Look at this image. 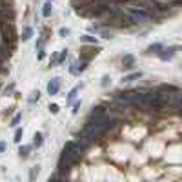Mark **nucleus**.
Returning a JSON list of instances; mask_svg holds the SVG:
<instances>
[{
    "instance_id": "obj_19",
    "label": "nucleus",
    "mask_w": 182,
    "mask_h": 182,
    "mask_svg": "<svg viewBox=\"0 0 182 182\" xmlns=\"http://www.w3.org/2000/svg\"><path fill=\"white\" fill-rule=\"evenodd\" d=\"M100 84H102V87H107L109 86V84H111V78H109V76H102V82H100Z\"/></svg>"
},
{
    "instance_id": "obj_11",
    "label": "nucleus",
    "mask_w": 182,
    "mask_h": 182,
    "mask_svg": "<svg viewBox=\"0 0 182 182\" xmlns=\"http://www.w3.org/2000/svg\"><path fill=\"white\" fill-rule=\"evenodd\" d=\"M78 89H80V86L73 87V89L69 91V96H67V102H73V100H75V96H76V93H78Z\"/></svg>"
},
{
    "instance_id": "obj_1",
    "label": "nucleus",
    "mask_w": 182,
    "mask_h": 182,
    "mask_svg": "<svg viewBox=\"0 0 182 182\" xmlns=\"http://www.w3.org/2000/svg\"><path fill=\"white\" fill-rule=\"evenodd\" d=\"M128 13L133 17V18H135V24H139V22H150L151 18H153L148 11L140 9V7H139V9H137V7H129Z\"/></svg>"
},
{
    "instance_id": "obj_13",
    "label": "nucleus",
    "mask_w": 182,
    "mask_h": 182,
    "mask_svg": "<svg viewBox=\"0 0 182 182\" xmlns=\"http://www.w3.org/2000/svg\"><path fill=\"white\" fill-rule=\"evenodd\" d=\"M31 35H33V29H31V27H26V31H24V35H22V40H24V42H27V40L31 38Z\"/></svg>"
},
{
    "instance_id": "obj_6",
    "label": "nucleus",
    "mask_w": 182,
    "mask_h": 182,
    "mask_svg": "<svg viewBox=\"0 0 182 182\" xmlns=\"http://www.w3.org/2000/svg\"><path fill=\"white\" fill-rule=\"evenodd\" d=\"M33 144H35V146H37V148H40V146H42V142H44V135L42 133H35V137H33Z\"/></svg>"
},
{
    "instance_id": "obj_17",
    "label": "nucleus",
    "mask_w": 182,
    "mask_h": 182,
    "mask_svg": "<svg viewBox=\"0 0 182 182\" xmlns=\"http://www.w3.org/2000/svg\"><path fill=\"white\" fill-rule=\"evenodd\" d=\"M20 118H22V115H15L13 120H11V126H13V128H17V126H18V122H20Z\"/></svg>"
},
{
    "instance_id": "obj_24",
    "label": "nucleus",
    "mask_w": 182,
    "mask_h": 182,
    "mask_svg": "<svg viewBox=\"0 0 182 182\" xmlns=\"http://www.w3.org/2000/svg\"><path fill=\"white\" fill-rule=\"evenodd\" d=\"M6 148H7V146H6V142H0V153H2V151H6Z\"/></svg>"
},
{
    "instance_id": "obj_8",
    "label": "nucleus",
    "mask_w": 182,
    "mask_h": 182,
    "mask_svg": "<svg viewBox=\"0 0 182 182\" xmlns=\"http://www.w3.org/2000/svg\"><path fill=\"white\" fill-rule=\"evenodd\" d=\"M80 40H82V42H86V44H96V38H95V37H91V35H82V37H80Z\"/></svg>"
},
{
    "instance_id": "obj_22",
    "label": "nucleus",
    "mask_w": 182,
    "mask_h": 182,
    "mask_svg": "<svg viewBox=\"0 0 182 182\" xmlns=\"http://www.w3.org/2000/svg\"><path fill=\"white\" fill-rule=\"evenodd\" d=\"M13 87H15V84H9V86H7L6 89H4V93H6V95H9L11 91H13Z\"/></svg>"
},
{
    "instance_id": "obj_20",
    "label": "nucleus",
    "mask_w": 182,
    "mask_h": 182,
    "mask_svg": "<svg viewBox=\"0 0 182 182\" xmlns=\"http://www.w3.org/2000/svg\"><path fill=\"white\" fill-rule=\"evenodd\" d=\"M38 96H40V93H38V91H33L31 96H29V102H35V100H38Z\"/></svg>"
},
{
    "instance_id": "obj_18",
    "label": "nucleus",
    "mask_w": 182,
    "mask_h": 182,
    "mask_svg": "<svg viewBox=\"0 0 182 182\" xmlns=\"http://www.w3.org/2000/svg\"><path fill=\"white\" fill-rule=\"evenodd\" d=\"M22 135H24V131H22V129H17V131H15V142H20V139H22Z\"/></svg>"
},
{
    "instance_id": "obj_12",
    "label": "nucleus",
    "mask_w": 182,
    "mask_h": 182,
    "mask_svg": "<svg viewBox=\"0 0 182 182\" xmlns=\"http://www.w3.org/2000/svg\"><path fill=\"white\" fill-rule=\"evenodd\" d=\"M29 150H31V146H22L20 150H18V153H20L22 159H26V157L29 155Z\"/></svg>"
},
{
    "instance_id": "obj_15",
    "label": "nucleus",
    "mask_w": 182,
    "mask_h": 182,
    "mask_svg": "<svg viewBox=\"0 0 182 182\" xmlns=\"http://www.w3.org/2000/svg\"><path fill=\"white\" fill-rule=\"evenodd\" d=\"M66 55H67V49H62V53L57 57V62H58V64H62V62L66 60Z\"/></svg>"
},
{
    "instance_id": "obj_25",
    "label": "nucleus",
    "mask_w": 182,
    "mask_h": 182,
    "mask_svg": "<svg viewBox=\"0 0 182 182\" xmlns=\"http://www.w3.org/2000/svg\"><path fill=\"white\" fill-rule=\"evenodd\" d=\"M78 109H80V102H76V104H75V109H73V113H76Z\"/></svg>"
},
{
    "instance_id": "obj_3",
    "label": "nucleus",
    "mask_w": 182,
    "mask_h": 182,
    "mask_svg": "<svg viewBox=\"0 0 182 182\" xmlns=\"http://www.w3.org/2000/svg\"><path fill=\"white\" fill-rule=\"evenodd\" d=\"M58 89H60V78L57 76V78H53V80L47 84V93H49V95H57Z\"/></svg>"
},
{
    "instance_id": "obj_23",
    "label": "nucleus",
    "mask_w": 182,
    "mask_h": 182,
    "mask_svg": "<svg viewBox=\"0 0 182 182\" xmlns=\"http://www.w3.org/2000/svg\"><path fill=\"white\" fill-rule=\"evenodd\" d=\"M66 35H69V29L62 27V29H60V37H66Z\"/></svg>"
},
{
    "instance_id": "obj_21",
    "label": "nucleus",
    "mask_w": 182,
    "mask_h": 182,
    "mask_svg": "<svg viewBox=\"0 0 182 182\" xmlns=\"http://www.w3.org/2000/svg\"><path fill=\"white\" fill-rule=\"evenodd\" d=\"M49 111H51L53 115H57V113H58V106H57V104H51V106H49Z\"/></svg>"
},
{
    "instance_id": "obj_16",
    "label": "nucleus",
    "mask_w": 182,
    "mask_h": 182,
    "mask_svg": "<svg viewBox=\"0 0 182 182\" xmlns=\"http://www.w3.org/2000/svg\"><path fill=\"white\" fill-rule=\"evenodd\" d=\"M38 171H40V166H35V168L31 170V173H29V179H31V180H35V177L38 175Z\"/></svg>"
},
{
    "instance_id": "obj_10",
    "label": "nucleus",
    "mask_w": 182,
    "mask_h": 182,
    "mask_svg": "<svg viewBox=\"0 0 182 182\" xmlns=\"http://www.w3.org/2000/svg\"><path fill=\"white\" fill-rule=\"evenodd\" d=\"M51 11H53L51 4H49V2H46V4H44V9H42V15H44V17H49V15H51Z\"/></svg>"
},
{
    "instance_id": "obj_5",
    "label": "nucleus",
    "mask_w": 182,
    "mask_h": 182,
    "mask_svg": "<svg viewBox=\"0 0 182 182\" xmlns=\"http://www.w3.org/2000/svg\"><path fill=\"white\" fill-rule=\"evenodd\" d=\"M133 64H135V57H133V55H124V57H122V66H124V67H133Z\"/></svg>"
},
{
    "instance_id": "obj_14",
    "label": "nucleus",
    "mask_w": 182,
    "mask_h": 182,
    "mask_svg": "<svg viewBox=\"0 0 182 182\" xmlns=\"http://www.w3.org/2000/svg\"><path fill=\"white\" fill-rule=\"evenodd\" d=\"M160 91H168V93L171 91V93H175V91H179V89H177L175 86H168V84H164V86H160Z\"/></svg>"
},
{
    "instance_id": "obj_4",
    "label": "nucleus",
    "mask_w": 182,
    "mask_h": 182,
    "mask_svg": "<svg viewBox=\"0 0 182 182\" xmlns=\"http://www.w3.org/2000/svg\"><path fill=\"white\" fill-rule=\"evenodd\" d=\"M106 115V109L102 106H96V107H93V111L89 113V120H98V118H102Z\"/></svg>"
},
{
    "instance_id": "obj_2",
    "label": "nucleus",
    "mask_w": 182,
    "mask_h": 182,
    "mask_svg": "<svg viewBox=\"0 0 182 182\" xmlns=\"http://www.w3.org/2000/svg\"><path fill=\"white\" fill-rule=\"evenodd\" d=\"M177 46H173V47H162L160 51H159V57H160V60H171L175 53H177Z\"/></svg>"
},
{
    "instance_id": "obj_7",
    "label": "nucleus",
    "mask_w": 182,
    "mask_h": 182,
    "mask_svg": "<svg viewBox=\"0 0 182 182\" xmlns=\"http://www.w3.org/2000/svg\"><path fill=\"white\" fill-rule=\"evenodd\" d=\"M140 76H142V73L137 71V73H131V75L124 76V78H122V82H131V80H137V78H140Z\"/></svg>"
},
{
    "instance_id": "obj_9",
    "label": "nucleus",
    "mask_w": 182,
    "mask_h": 182,
    "mask_svg": "<svg viewBox=\"0 0 182 182\" xmlns=\"http://www.w3.org/2000/svg\"><path fill=\"white\" fill-rule=\"evenodd\" d=\"M160 49H162V44H151L148 47V53H159Z\"/></svg>"
}]
</instances>
